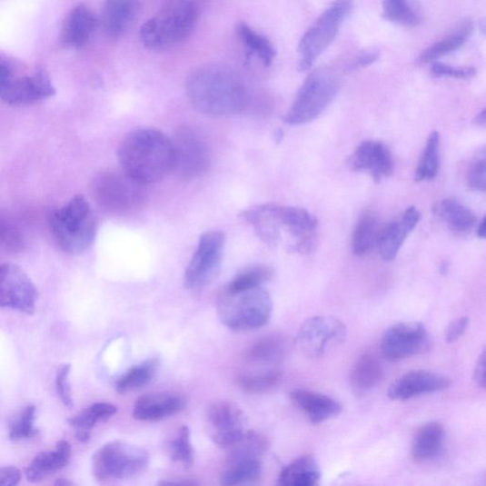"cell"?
<instances>
[{"mask_svg": "<svg viewBox=\"0 0 486 486\" xmlns=\"http://www.w3.org/2000/svg\"><path fill=\"white\" fill-rule=\"evenodd\" d=\"M187 97L201 114L229 117L246 112L251 94L243 77L221 64H206L194 70L185 83Z\"/></svg>", "mask_w": 486, "mask_h": 486, "instance_id": "obj_1", "label": "cell"}, {"mask_svg": "<svg viewBox=\"0 0 486 486\" xmlns=\"http://www.w3.org/2000/svg\"><path fill=\"white\" fill-rule=\"evenodd\" d=\"M117 155L122 171L143 185L163 181L174 169L173 141L154 129L124 136Z\"/></svg>", "mask_w": 486, "mask_h": 486, "instance_id": "obj_2", "label": "cell"}, {"mask_svg": "<svg viewBox=\"0 0 486 486\" xmlns=\"http://www.w3.org/2000/svg\"><path fill=\"white\" fill-rule=\"evenodd\" d=\"M199 19V9L192 0H174L140 30L143 45L154 51L180 45L193 34Z\"/></svg>", "mask_w": 486, "mask_h": 486, "instance_id": "obj_3", "label": "cell"}, {"mask_svg": "<svg viewBox=\"0 0 486 486\" xmlns=\"http://www.w3.org/2000/svg\"><path fill=\"white\" fill-rule=\"evenodd\" d=\"M50 228L63 251L79 255L94 243L97 222L90 203L78 195L55 211L50 217Z\"/></svg>", "mask_w": 486, "mask_h": 486, "instance_id": "obj_4", "label": "cell"}, {"mask_svg": "<svg viewBox=\"0 0 486 486\" xmlns=\"http://www.w3.org/2000/svg\"><path fill=\"white\" fill-rule=\"evenodd\" d=\"M218 315L227 328L249 332L265 326L272 316L271 295L263 286L228 293L223 290L217 303Z\"/></svg>", "mask_w": 486, "mask_h": 486, "instance_id": "obj_5", "label": "cell"}, {"mask_svg": "<svg viewBox=\"0 0 486 486\" xmlns=\"http://www.w3.org/2000/svg\"><path fill=\"white\" fill-rule=\"evenodd\" d=\"M340 89L341 76L337 72L330 68L313 71L303 84L284 122L299 125L318 118L329 107Z\"/></svg>", "mask_w": 486, "mask_h": 486, "instance_id": "obj_6", "label": "cell"}, {"mask_svg": "<svg viewBox=\"0 0 486 486\" xmlns=\"http://www.w3.org/2000/svg\"><path fill=\"white\" fill-rule=\"evenodd\" d=\"M92 193L103 209L114 214L137 213L147 201L144 185L126 175L122 169L98 174L92 183Z\"/></svg>", "mask_w": 486, "mask_h": 486, "instance_id": "obj_7", "label": "cell"}, {"mask_svg": "<svg viewBox=\"0 0 486 486\" xmlns=\"http://www.w3.org/2000/svg\"><path fill=\"white\" fill-rule=\"evenodd\" d=\"M150 463L144 449L122 441L105 443L93 457L94 478L102 483L131 479L143 473Z\"/></svg>", "mask_w": 486, "mask_h": 486, "instance_id": "obj_8", "label": "cell"}, {"mask_svg": "<svg viewBox=\"0 0 486 486\" xmlns=\"http://www.w3.org/2000/svg\"><path fill=\"white\" fill-rule=\"evenodd\" d=\"M354 9L353 0H335L314 24L306 31L300 41L299 68L302 72L310 70L316 59L332 44L344 21Z\"/></svg>", "mask_w": 486, "mask_h": 486, "instance_id": "obj_9", "label": "cell"}, {"mask_svg": "<svg viewBox=\"0 0 486 486\" xmlns=\"http://www.w3.org/2000/svg\"><path fill=\"white\" fill-rule=\"evenodd\" d=\"M224 245L222 231H208L201 236L184 273V285L188 290H203L216 281L223 265Z\"/></svg>", "mask_w": 486, "mask_h": 486, "instance_id": "obj_10", "label": "cell"}, {"mask_svg": "<svg viewBox=\"0 0 486 486\" xmlns=\"http://www.w3.org/2000/svg\"><path fill=\"white\" fill-rule=\"evenodd\" d=\"M172 141L174 153V172L178 176L184 180H193L208 171L211 163L209 145L195 126H179Z\"/></svg>", "mask_w": 486, "mask_h": 486, "instance_id": "obj_11", "label": "cell"}, {"mask_svg": "<svg viewBox=\"0 0 486 486\" xmlns=\"http://www.w3.org/2000/svg\"><path fill=\"white\" fill-rule=\"evenodd\" d=\"M430 333L421 322H402L388 329L382 342V351L387 361L397 362L422 354L431 349Z\"/></svg>", "mask_w": 486, "mask_h": 486, "instance_id": "obj_12", "label": "cell"}, {"mask_svg": "<svg viewBox=\"0 0 486 486\" xmlns=\"http://www.w3.org/2000/svg\"><path fill=\"white\" fill-rule=\"evenodd\" d=\"M346 326L332 316H312L302 325L295 344L310 358L322 357L329 345L345 341Z\"/></svg>", "mask_w": 486, "mask_h": 486, "instance_id": "obj_13", "label": "cell"}, {"mask_svg": "<svg viewBox=\"0 0 486 486\" xmlns=\"http://www.w3.org/2000/svg\"><path fill=\"white\" fill-rule=\"evenodd\" d=\"M38 293L28 274L17 265H0V308L33 314Z\"/></svg>", "mask_w": 486, "mask_h": 486, "instance_id": "obj_14", "label": "cell"}, {"mask_svg": "<svg viewBox=\"0 0 486 486\" xmlns=\"http://www.w3.org/2000/svg\"><path fill=\"white\" fill-rule=\"evenodd\" d=\"M211 439L222 449L228 450L244 435L245 416L242 410L228 401H219L207 412Z\"/></svg>", "mask_w": 486, "mask_h": 486, "instance_id": "obj_15", "label": "cell"}, {"mask_svg": "<svg viewBox=\"0 0 486 486\" xmlns=\"http://www.w3.org/2000/svg\"><path fill=\"white\" fill-rule=\"evenodd\" d=\"M274 211L283 232L293 241L290 246L295 252L309 253L316 246L318 221L304 208L274 204Z\"/></svg>", "mask_w": 486, "mask_h": 486, "instance_id": "obj_16", "label": "cell"}, {"mask_svg": "<svg viewBox=\"0 0 486 486\" xmlns=\"http://www.w3.org/2000/svg\"><path fill=\"white\" fill-rule=\"evenodd\" d=\"M451 379L429 371H412L396 380L390 387L388 396L393 401H408L415 396L448 390Z\"/></svg>", "mask_w": 486, "mask_h": 486, "instance_id": "obj_17", "label": "cell"}, {"mask_svg": "<svg viewBox=\"0 0 486 486\" xmlns=\"http://www.w3.org/2000/svg\"><path fill=\"white\" fill-rule=\"evenodd\" d=\"M55 94V89L48 74L39 71L33 76L13 78L0 99L11 105H28Z\"/></svg>", "mask_w": 486, "mask_h": 486, "instance_id": "obj_18", "label": "cell"}, {"mask_svg": "<svg viewBox=\"0 0 486 486\" xmlns=\"http://www.w3.org/2000/svg\"><path fill=\"white\" fill-rule=\"evenodd\" d=\"M357 172L368 171L375 182L392 175L394 162L388 146L382 142L364 141L350 160Z\"/></svg>", "mask_w": 486, "mask_h": 486, "instance_id": "obj_19", "label": "cell"}, {"mask_svg": "<svg viewBox=\"0 0 486 486\" xmlns=\"http://www.w3.org/2000/svg\"><path fill=\"white\" fill-rule=\"evenodd\" d=\"M421 220V213L414 206H410L399 219L379 230L376 245L380 255L386 262L393 261L407 237Z\"/></svg>", "mask_w": 486, "mask_h": 486, "instance_id": "obj_20", "label": "cell"}, {"mask_svg": "<svg viewBox=\"0 0 486 486\" xmlns=\"http://www.w3.org/2000/svg\"><path fill=\"white\" fill-rule=\"evenodd\" d=\"M185 407V398L176 392L145 394L136 401L134 417L139 421L156 422L174 416Z\"/></svg>", "mask_w": 486, "mask_h": 486, "instance_id": "obj_21", "label": "cell"}, {"mask_svg": "<svg viewBox=\"0 0 486 486\" xmlns=\"http://www.w3.org/2000/svg\"><path fill=\"white\" fill-rule=\"evenodd\" d=\"M139 0H105L100 24L105 36L119 38L134 25L140 13Z\"/></svg>", "mask_w": 486, "mask_h": 486, "instance_id": "obj_22", "label": "cell"}, {"mask_svg": "<svg viewBox=\"0 0 486 486\" xmlns=\"http://www.w3.org/2000/svg\"><path fill=\"white\" fill-rule=\"evenodd\" d=\"M290 397L295 407L300 409L312 424H322L336 417L342 410L333 398L307 390H293Z\"/></svg>", "mask_w": 486, "mask_h": 486, "instance_id": "obj_23", "label": "cell"}, {"mask_svg": "<svg viewBox=\"0 0 486 486\" xmlns=\"http://www.w3.org/2000/svg\"><path fill=\"white\" fill-rule=\"evenodd\" d=\"M98 20L87 6L78 5L68 15L61 30L63 45L81 48L88 44L95 31Z\"/></svg>", "mask_w": 486, "mask_h": 486, "instance_id": "obj_24", "label": "cell"}, {"mask_svg": "<svg viewBox=\"0 0 486 486\" xmlns=\"http://www.w3.org/2000/svg\"><path fill=\"white\" fill-rule=\"evenodd\" d=\"M446 431L438 422H430L414 434L412 456L416 462H427L440 455L445 445Z\"/></svg>", "mask_w": 486, "mask_h": 486, "instance_id": "obj_25", "label": "cell"}, {"mask_svg": "<svg viewBox=\"0 0 486 486\" xmlns=\"http://www.w3.org/2000/svg\"><path fill=\"white\" fill-rule=\"evenodd\" d=\"M289 350L287 338L279 332H272L260 338L245 352V361L253 366L281 363Z\"/></svg>", "mask_w": 486, "mask_h": 486, "instance_id": "obj_26", "label": "cell"}, {"mask_svg": "<svg viewBox=\"0 0 486 486\" xmlns=\"http://www.w3.org/2000/svg\"><path fill=\"white\" fill-rule=\"evenodd\" d=\"M72 456L70 443L59 441L54 451L41 452L29 464L25 475L29 481L37 482L68 466Z\"/></svg>", "mask_w": 486, "mask_h": 486, "instance_id": "obj_27", "label": "cell"}, {"mask_svg": "<svg viewBox=\"0 0 486 486\" xmlns=\"http://www.w3.org/2000/svg\"><path fill=\"white\" fill-rule=\"evenodd\" d=\"M384 371L377 359L369 353L362 354L353 364L350 382L352 392L362 396L372 391L382 382Z\"/></svg>", "mask_w": 486, "mask_h": 486, "instance_id": "obj_28", "label": "cell"}, {"mask_svg": "<svg viewBox=\"0 0 486 486\" xmlns=\"http://www.w3.org/2000/svg\"><path fill=\"white\" fill-rule=\"evenodd\" d=\"M320 479L318 461L312 456L305 455L294 460L282 471L278 483L282 486H312Z\"/></svg>", "mask_w": 486, "mask_h": 486, "instance_id": "obj_29", "label": "cell"}, {"mask_svg": "<svg viewBox=\"0 0 486 486\" xmlns=\"http://www.w3.org/2000/svg\"><path fill=\"white\" fill-rule=\"evenodd\" d=\"M263 475L261 459L228 458L225 470L221 476L223 485H239L258 481Z\"/></svg>", "mask_w": 486, "mask_h": 486, "instance_id": "obj_30", "label": "cell"}, {"mask_svg": "<svg viewBox=\"0 0 486 486\" xmlns=\"http://www.w3.org/2000/svg\"><path fill=\"white\" fill-rule=\"evenodd\" d=\"M117 413V408L109 403H96L70 418V425L75 429L76 438L81 442L90 440L92 431L101 421L107 420Z\"/></svg>", "mask_w": 486, "mask_h": 486, "instance_id": "obj_31", "label": "cell"}, {"mask_svg": "<svg viewBox=\"0 0 486 486\" xmlns=\"http://www.w3.org/2000/svg\"><path fill=\"white\" fill-rule=\"evenodd\" d=\"M472 32L473 25L471 23L461 25L453 33L439 40L422 52L418 62L421 64H429V63L437 62L441 57L459 50L466 44Z\"/></svg>", "mask_w": 486, "mask_h": 486, "instance_id": "obj_32", "label": "cell"}, {"mask_svg": "<svg viewBox=\"0 0 486 486\" xmlns=\"http://www.w3.org/2000/svg\"><path fill=\"white\" fill-rule=\"evenodd\" d=\"M437 215L456 232H468L476 223V215L471 209L452 199L441 201L436 208Z\"/></svg>", "mask_w": 486, "mask_h": 486, "instance_id": "obj_33", "label": "cell"}, {"mask_svg": "<svg viewBox=\"0 0 486 486\" xmlns=\"http://www.w3.org/2000/svg\"><path fill=\"white\" fill-rule=\"evenodd\" d=\"M160 366L159 359H149L137 366L133 367L117 380L115 389L119 393L138 391L149 385L155 377Z\"/></svg>", "mask_w": 486, "mask_h": 486, "instance_id": "obj_34", "label": "cell"}, {"mask_svg": "<svg viewBox=\"0 0 486 486\" xmlns=\"http://www.w3.org/2000/svg\"><path fill=\"white\" fill-rule=\"evenodd\" d=\"M237 34L251 55H257L266 67L272 65L277 52L267 37L253 31L243 23L238 25Z\"/></svg>", "mask_w": 486, "mask_h": 486, "instance_id": "obj_35", "label": "cell"}, {"mask_svg": "<svg viewBox=\"0 0 486 486\" xmlns=\"http://www.w3.org/2000/svg\"><path fill=\"white\" fill-rule=\"evenodd\" d=\"M378 222L372 213L364 214L358 221L352 235V248L355 256L363 257L372 250L378 236Z\"/></svg>", "mask_w": 486, "mask_h": 486, "instance_id": "obj_36", "label": "cell"}, {"mask_svg": "<svg viewBox=\"0 0 486 486\" xmlns=\"http://www.w3.org/2000/svg\"><path fill=\"white\" fill-rule=\"evenodd\" d=\"M166 453L174 462L184 468H192L195 462V451L192 432L187 426L181 427L166 443Z\"/></svg>", "mask_w": 486, "mask_h": 486, "instance_id": "obj_37", "label": "cell"}, {"mask_svg": "<svg viewBox=\"0 0 486 486\" xmlns=\"http://www.w3.org/2000/svg\"><path fill=\"white\" fill-rule=\"evenodd\" d=\"M272 268L266 265L249 267L237 274L223 290L228 293H238L252 288L261 287L273 278Z\"/></svg>", "mask_w": 486, "mask_h": 486, "instance_id": "obj_38", "label": "cell"}, {"mask_svg": "<svg viewBox=\"0 0 486 486\" xmlns=\"http://www.w3.org/2000/svg\"><path fill=\"white\" fill-rule=\"evenodd\" d=\"M269 449L268 439L256 431H246L235 445L228 449V458L262 459Z\"/></svg>", "mask_w": 486, "mask_h": 486, "instance_id": "obj_39", "label": "cell"}, {"mask_svg": "<svg viewBox=\"0 0 486 486\" xmlns=\"http://www.w3.org/2000/svg\"><path fill=\"white\" fill-rule=\"evenodd\" d=\"M439 144L440 136L437 132L431 134L424 154L416 168L414 179L422 182L434 179L439 171Z\"/></svg>", "mask_w": 486, "mask_h": 486, "instance_id": "obj_40", "label": "cell"}, {"mask_svg": "<svg viewBox=\"0 0 486 486\" xmlns=\"http://www.w3.org/2000/svg\"><path fill=\"white\" fill-rule=\"evenodd\" d=\"M282 382V374L276 371L263 373L243 374L238 378L239 387L248 394H263L277 388Z\"/></svg>", "mask_w": 486, "mask_h": 486, "instance_id": "obj_41", "label": "cell"}, {"mask_svg": "<svg viewBox=\"0 0 486 486\" xmlns=\"http://www.w3.org/2000/svg\"><path fill=\"white\" fill-rule=\"evenodd\" d=\"M382 15L390 23L409 28L416 27L420 23L409 0H384Z\"/></svg>", "mask_w": 486, "mask_h": 486, "instance_id": "obj_42", "label": "cell"}, {"mask_svg": "<svg viewBox=\"0 0 486 486\" xmlns=\"http://www.w3.org/2000/svg\"><path fill=\"white\" fill-rule=\"evenodd\" d=\"M36 409L30 405L26 407L17 418L12 422L10 427V439L18 441L30 439L37 435L38 430L35 427Z\"/></svg>", "mask_w": 486, "mask_h": 486, "instance_id": "obj_43", "label": "cell"}, {"mask_svg": "<svg viewBox=\"0 0 486 486\" xmlns=\"http://www.w3.org/2000/svg\"><path fill=\"white\" fill-rule=\"evenodd\" d=\"M23 246L20 231L9 219L0 215V253L17 252Z\"/></svg>", "mask_w": 486, "mask_h": 486, "instance_id": "obj_44", "label": "cell"}, {"mask_svg": "<svg viewBox=\"0 0 486 486\" xmlns=\"http://www.w3.org/2000/svg\"><path fill=\"white\" fill-rule=\"evenodd\" d=\"M431 72L436 77H450L456 79H470L476 75V70L473 67H454L443 63H431Z\"/></svg>", "mask_w": 486, "mask_h": 486, "instance_id": "obj_45", "label": "cell"}, {"mask_svg": "<svg viewBox=\"0 0 486 486\" xmlns=\"http://www.w3.org/2000/svg\"><path fill=\"white\" fill-rule=\"evenodd\" d=\"M485 154L477 158L470 166L468 183L476 192L484 193L486 189V161Z\"/></svg>", "mask_w": 486, "mask_h": 486, "instance_id": "obj_46", "label": "cell"}, {"mask_svg": "<svg viewBox=\"0 0 486 486\" xmlns=\"http://www.w3.org/2000/svg\"><path fill=\"white\" fill-rule=\"evenodd\" d=\"M70 372L71 365H64L60 367L57 372L55 380L56 391L59 395V398L62 401L63 404H64L67 408L74 407V400L72 396L71 387L69 384Z\"/></svg>", "mask_w": 486, "mask_h": 486, "instance_id": "obj_47", "label": "cell"}, {"mask_svg": "<svg viewBox=\"0 0 486 486\" xmlns=\"http://www.w3.org/2000/svg\"><path fill=\"white\" fill-rule=\"evenodd\" d=\"M379 57L378 52L374 50L364 51L359 53L353 58H352L346 65L347 71H356L359 69H364L372 64Z\"/></svg>", "mask_w": 486, "mask_h": 486, "instance_id": "obj_48", "label": "cell"}, {"mask_svg": "<svg viewBox=\"0 0 486 486\" xmlns=\"http://www.w3.org/2000/svg\"><path fill=\"white\" fill-rule=\"evenodd\" d=\"M469 324L470 319L468 316H461V318L451 322L445 331L446 342L449 343L457 342L466 332Z\"/></svg>", "mask_w": 486, "mask_h": 486, "instance_id": "obj_49", "label": "cell"}, {"mask_svg": "<svg viewBox=\"0 0 486 486\" xmlns=\"http://www.w3.org/2000/svg\"><path fill=\"white\" fill-rule=\"evenodd\" d=\"M21 480V472L14 467L0 468V486L16 485Z\"/></svg>", "mask_w": 486, "mask_h": 486, "instance_id": "obj_50", "label": "cell"}, {"mask_svg": "<svg viewBox=\"0 0 486 486\" xmlns=\"http://www.w3.org/2000/svg\"><path fill=\"white\" fill-rule=\"evenodd\" d=\"M474 380L482 390L485 389V351L479 355L474 372Z\"/></svg>", "mask_w": 486, "mask_h": 486, "instance_id": "obj_51", "label": "cell"}, {"mask_svg": "<svg viewBox=\"0 0 486 486\" xmlns=\"http://www.w3.org/2000/svg\"><path fill=\"white\" fill-rule=\"evenodd\" d=\"M12 80L13 75L11 70L4 62L0 61V96H2Z\"/></svg>", "mask_w": 486, "mask_h": 486, "instance_id": "obj_52", "label": "cell"}, {"mask_svg": "<svg viewBox=\"0 0 486 486\" xmlns=\"http://www.w3.org/2000/svg\"><path fill=\"white\" fill-rule=\"evenodd\" d=\"M477 236L480 238V239H485V236H486V220H485V217L482 218V220L481 221L480 224H479V227H478V230H477Z\"/></svg>", "mask_w": 486, "mask_h": 486, "instance_id": "obj_53", "label": "cell"}, {"mask_svg": "<svg viewBox=\"0 0 486 486\" xmlns=\"http://www.w3.org/2000/svg\"><path fill=\"white\" fill-rule=\"evenodd\" d=\"M485 110H482L481 114L475 118V123L478 125L484 126L486 123V115H485Z\"/></svg>", "mask_w": 486, "mask_h": 486, "instance_id": "obj_54", "label": "cell"}, {"mask_svg": "<svg viewBox=\"0 0 486 486\" xmlns=\"http://www.w3.org/2000/svg\"><path fill=\"white\" fill-rule=\"evenodd\" d=\"M55 484L63 486V485H70V484H73V483L71 481L65 480V479H62V480L60 479L55 482Z\"/></svg>", "mask_w": 486, "mask_h": 486, "instance_id": "obj_55", "label": "cell"}]
</instances>
